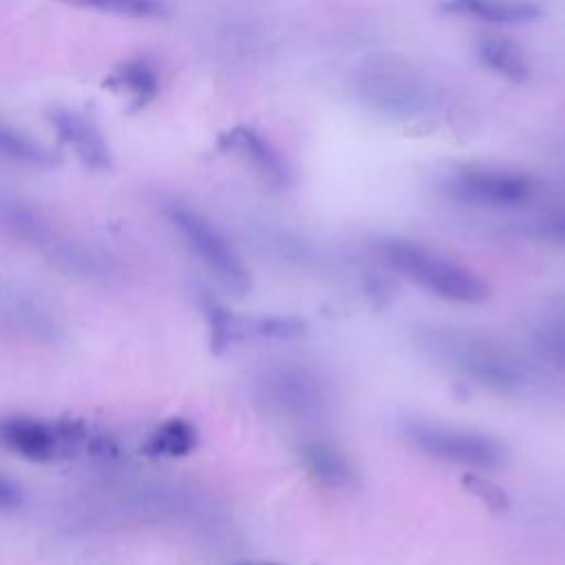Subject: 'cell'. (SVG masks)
I'll list each match as a JSON object with an SVG mask.
<instances>
[{"mask_svg":"<svg viewBox=\"0 0 565 565\" xmlns=\"http://www.w3.org/2000/svg\"><path fill=\"white\" fill-rule=\"evenodd\" d=\"M199 444V433L196 426L190 419L183 417H172L159 424L152 435L148 437L143 450L150 457H185L190 455Z\"/></svg>","mask_w":565,"mask_h":565,"instance_id":"2e32d148","label":"cell"},{"mask_svg":"<svg viewBox=\"0 0 565 565\" xmlns=\"http://www.w3.org/2000/svg\"><path fill=\"white\" fill-rule=\"evenodd\" d=\"M99 9L132 15V18H143V20L161 18L170 11V7L166 2H157V0H119V2L99 4Z\"/></svg>","mask_w":565,"mask_h":565,"instance_id":"ffe728a7","label":"cell"},{"mask_svg":"<svg viewBox=\"0 0 565 565\" xmlns=\"http://www.w3.org/2000/svg\"><path fill=\"white\" fill-rule=\"evenodd\" d=\"M463 486L472 494H477L488 508H492V510H505L508 508V494L499 486H494L492 481H488L479 475H466Z\"/></svg>","mask_w":565,"mask_h":565,"instance_id":"44dd1931","label":"cell"},{"mask_svg":"<svg viewBox=\"0 0 565 565\" xmlns=\"http://www.w3.org/2000/svg\"><path fill=\"white\" fill-rule=\"evenodd\" d=\"M0 157L26 168H51L57 163L55 152L26 132L0 121Z\"/></svg>","mask_w":565,"mask_h":565,"instance_id":"e0dca14e","label":"cell"},{"mask_svg":"<svg viewBox=\"0 0 565 565\" xmlns=\"http://www.w3.org/2000/svg\"><path fill=\"white\" fill-rule=\"evenodd\" d=\"M300 459L316 481L329 488H342L353 481V466L349 459L327 441H307L300 448Z\"/></svg>","mask_w":565,"mask_h":565,"instance_id":"5bb4252c","label":"cell"},{"mask_svg":"<svg viewBox=\"0 0 565 565\" xmlns=\"http://www.w3.org/2000/svg\"><path fill=\"white\" fill-rule=\"evenodd\" d=\"M539 234L547 236V238H554V241H563L565 243V212L561 214H552L547 218H543L539 225H536Z\"/></svg>","mask_w":565,"mask_h":565,"instance_id":"7402d4cb","label":"cell"},{"mask_svg":"<svg viewBox=\"0 0 565 565\" xmlns=\"http://www.w3.org/2000/svg\"><path fill=\"white\" fill-rule=\"evenodd\" d=\"M444 188L452 199L466 203L512 207L530 201L536 194V179L521 170L477 166L452 172Z\"/></svg>","mask_w":565,"mask_h":565,"instance_id":"5b68a950","label":"cell"},{"mask_svg":"<svg viewBox=\"0 0 565 565\" xmlns=\"http://www.w3.org/2000/svg\"><path fill=\"white\" fill-rule=\"evenodd\" d=\"M22 503V490L4 475H0V508L11 510Z\"/></svg>","mask_w":565,"mask_h":565,"instance_id":"603a6c76","label":"cell"},{"mask_svg":"<svg viewBox=\"0 0 565 565\" xmlns=\"http://www.w3.org/2000/svg\"><path fill=\"white\" fill-rule=\"evenodd\" d=\"M402 430L419 452L439 461L468 468H497L508 459L505 444L481 430L426 419H408Z\"/></svg>","mask_w":565,"mask_h":565,"instance_id":"277c9868","label":"cell"},{"mask_svg":"<svg viewBox=\"0 0 565 565\" xmlns=\"http://www.w3.org/2000/svg\"><path fill=\"white\" fill-rule=\"evenodd\" d=\"M221 146L227 150L241 152L252 163V168L258 170V174L263 179H267L271 185L280 188L291 181V170H289L287 159L258 130L247 128V126H236L223 135Z\"/></svg>","mask_w":565,"mask_h":565,"instance_id":"9c48e42d","label":"cell"},{"mask_svg":"<svg viewBox=\"0 0 565 565\" xmlns=\"http://www.w3.org/2000/svg\"><path fill=\"white\" fill-rule=\"evenodd\" d=\"M166 218L190 247V252L205 265V269L232 294H245L252 287V276L223 232L201 212L170 201L163 207Z\"/></svg>","mask_w":565,"mask_h":565,"instance_id":"3957f363","label":"cell"},{"mask_svg":"<svg viewBox=\"0 0 565 565\" xmlns=\"http://www.w3.org/2000/svg\"><path fill=\"white\" fill-rule=\"evenodd\" d=\"M360 86L371 104L393 115L415 113L426 99L424 86L415 77L402 73H371Z\"/></svg>","mask_w":565,"mask_h":565,"instance_id":"30bf717a","label":"cell"},{"mask_svg":"<svg viewBox=\"0 0 565 565\" xmlns=\"http://www.w3.org/2000/svg\"><path fill=\"white\" fill-rule=\"evenodd\" d=\"M245 335H256L263 340H291L307 331V322L300 316H256L243 322Z\"/></svg>","mask_w":565,"mask_h":565,"instance_id":"d6986e66","label":"cell"},{"mask_svg":"<svg viewBox=\"0 0 565 565\" xmlns=\"http://www.w3.org/2000/svg\"><path fill=\"white\" fill-rule=\"evenodd\" d=\"M532 344L550 366L565 371V305L556 307L536 322Z\"/></svg>","mask_w":565,"mask_h":565,"instance_id":"ac0fdd59","label":"cell"},{"mask_svg":"<svg viewBox=\"0 0 565 565\" xmlns=\"http://www.w3.org/2000/svg\"><path fill=\"white\" fill-rule=\"evenodd\" d=\"M241 565H278V563H241Z\"/></svg>","mask_w":565,"mask_h":565,"instance_id":"cb8c5ba5","label":"cell"},{"mask_svg":"<svg viewBox=\"0 0 565 565\" xmlns=\"http://www.w3.org/2000/svg\"><path fill=\"white\" fill-rule=\"evenodd\" d=\"M424 338L435 358L486 388L510 393L527 380L523 364L490 340L452 329H430Z\"/></svg>","mask_w":565,"mask_h":565,"instance_id":"7a4b0ae2","label":"cell"},{"mask_svg":"<svg viewBox=\"0 0 565 565\" xmlns=\"http://www.w3.org/2000/svg\"><path fill=\"white\" fill-rule=\"evenodd\" d=\"M108 84L126 93L135 106H146L159 93V71L146 57H132L110 75Z\"/></svg>","mask_w":565,"mask_h":565,"instance_id":"9a60e30c","label":"cell"},{"mask_svg":"<svg viewBox=\"0 0 565 565\" xmlns=\"http://www.w3.org/2000/svg\"><path fill=\"white\" fill-rule=\"evenodd\" d=\"M199 305L203 311V320L207 324L210 349L214 355H223L236 340L245 335L243 318H238L227 305H223L214 294L207 289L199 291Z\"/></svg>","mask_w":565,"mask_h":565,"instance_id":"4fadbf2b","label":"cell"},{"mask_svg":"<svg viewBox=\"0 0 565 565\" xmlns=\"http://www.w3.org/2000/svg\"><path fill=\"white\" fill-rule=\"evenodd\" d=\"M49 121L57 139L93 170H104L113 163V152L102 128L84 113L73 108H53Z\"/></svg>","mask_w":565,"mask_h":565,"instance_id":"ba28073f","label":"cell"},{"mask_svg":"<svg viewBox=\"0 0 565 565\" xmlns=\"http://www.w3.org/2000/svg\"><path fill=\"white\" fill-rule=\"evenodd\" d=\"M260 391L274 408L294 417H313L324 411V386L305 366H274L260 380Z\"/></svg>","mask_w":565,"mask_h":565,"instance_id":"52a82bcc","label":"cell"},{"mask_svg":"<svg viewBox=\"0 0 565 565\" xmlns=\"http://www.w3.org/2000/svg\"><path fill=\"white\" fill-rule=\"evenodd\" d=\"M377 249L395 271L428 294L452 302H481L488 298V282L479 274L417 241L384 236Z\"/></svg>","mask_w":565,"mask_h":565,"instance_id":"6da1fadb","label":"cell"},{"mask_svg":"<svg viewBox=\"0 0 565 565\" xmlns=\"http://www.w3.org/2000/svg\"><path fill=\"white\" fill-rule=\"evenodd\" d=\"M477 57L483 66L510 82H525L530 77V62L525 51L510 38L483 35L477 42Z\"/></svg>","mask_w":565,"mask_h":565,"instance_id":"7c38bea8","label":"cell"},{"mask_svg":"<svg viewBox=\"0 0 565 565\" xmlns=\"http://www.w3.org/2000/svg\"><path fill=\"white\" fill-rule=\"evenodd\" d=\"M86 439L79 422L53 424L38 417L13 415L0 422V444L29 461H53L57 455L77 448Z\"/></svg>","mask_w":565,"mask_h":565,"instance_id":"8992f818","label":"cell"},{"mask_svg":"<svg viewBox=\"0 0 565 565\" xmlns=\"http://www.w3.org/2000/svg\"><path fill=\"white\" fill-rule=\"evenodd\" d=\"M448 13L472 15L492 24H532L541 20L543 7L534 2H499V0H457L441 4Z\"/></svg>","mask_w":565,"mask_h":565,"instance_id":"8fae6325","label":"cell"}]
</instances>
